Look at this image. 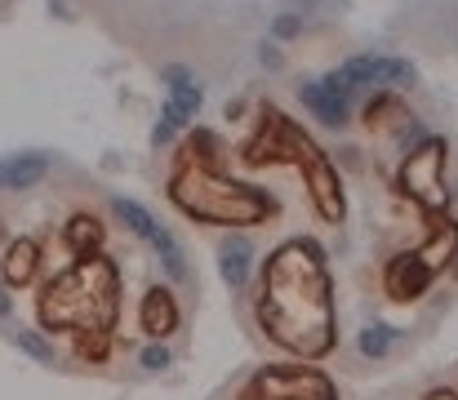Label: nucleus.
Segmentation results:
<instances>
[{
    "label": "nucleus",
    "mask_w": 458,
    "mask_h": 400,
    "mask_svg": "<svg viewBox=\"0 0 458 400\" xmlns=\"http://www.w3.org/2000/svg\"><path fill=\"white\" fill-rule=\"evenodd\" d=\"M259 316L267 334L299 352V356H325L334 343V316H329V280L320 254L294 241L267 263V289L259 302Z\"/></svg>",
    "instance_id": "1"
},
{
    "label": "nucleus",
    "mask_w": 458,
    "mask_h": 400,
    "mask_svg": "<svg viewBox=\"0 0 458 400\" xmlns=\"http://www.w3.org/2000/svg\"><path fill=\"white\" fill-rule=\"evenodd\" d=\"M112 311H116V276L107 263H94V259L76 271H63L45 289V302H40V320L49 329H67V325L103 329L112 325Z\"/></svg>",
    "instance_id": "2"
},
{
    "label": "nucleus",
    "mask_w": 458,
    "mask_h": 400,
    "mask_svg": "<svg viewBox=\"0 0 458 400\" xmlns=\"http://www.w3.org/2000/svg\"><path fill=\"white\" fill-rule=\"evenodd\" d=\"M169 196L205 223H259V218H267V196H259L223 174H209L200 165H187L182 174H174Z\"/></svg>",
    "instance_id": "3"
},
{
    "label": "nucleus",
    "mask_w": 458,
    "mask_h": 400,
    "mask_svg": "<svg viewBox=\"0 0 458 400\" xmlns=\"http://www.w3.org/2000/svg\"><path fill=\"white\" fill-rule=\"evenodd\" d=\"M441 160H445V147L432 138V142H423V147L405 160V169H401V187H405L419 205H428V209H445V205H450V191H445V183H441Z\"/></svg>",
    "instance_id": "4"
},
{
    "label": "nucleus",
    "mask_w": 458,
    "mask_h": 400,
    "mask_svg": "<svg viewBox=\"0 0 458 400\" xmlns=\"http://www.w3.org/2000/svg\"><path fill=\"white\" fill-rule=\"evenodd\" d=\"M259 396L263 400H334V387L320 374H307V370H267L259 379Z\"/></svg>",
    "instance_id": "5"
},
{
    "label": "nucleus",
    "mask_w": 458,
    "mask_h": 400,
    "mask_svg": "<svg viewBox=\"0 0 458 400\" xmlns=\"http://www.w3.org/2000/svg\"><path fill=\"white\" fill-rule=\"evenodd\" d=\"M169 85H174V89H169V103H165V121L156 125V142H169L174 133L196 116V107H200V89H196L182 72H174Z\"/></svg>",
    "instance_id": "6"
},
{
    "label": "nucleus",
    "mask_w": 458,
    "mask_h": 400,
    "mask_svg": "<svg viewBox=\"0 0 458 400\" xmlns=\"http://www.w3.org/2000/svg\"><path fill=\"white\" fill-rule=\"evenodd\" d=\"M303 169H307V183H311L316 205L325 209V218H329V223H338V218H343V191H338V178H334L329 160L311 147V151H307V160H303Z\"/></svg>",
    "instance_id": "7"
},
{
    "label": "nucleus",
    "mask_w": 458,
    "mask_h": 400,
    "mask_svg": "<svg viewBox=\"0 0 458 400\" xmlns=\"http://www.w3.org/2000/svg\"><path fill=\"white\" fill-rule=\"evenodd\" d=\"M116 214H121V218H125V223H130V227H134L143 241H152L156 254L165 259V267H169V271H182V259L174 254V241H169V232L156 223L143 205H134V200H116Z\"/></svg>",
    "instance_id": "8"
},
{
    "label": "nucleus",
    "mask_w": 458,
    "mask_h": 400,
    "mask_svg": "<svg viewBox=\"0 0 458 400\" xmlns=\"http://www.w3.org/2000/svg\"><path fill=\"white\" fill-rule=\"evenodd\" d=\"M428 280H432V271L423 267L419 254H405V259H396V263L387 267V294L401 298V302L419 298V294L428 289Z\"/></svg>",
    "instance_id": "9"
},
{
    "label": "nucleus",
    "mask_w": 458,
    "mask_h": 400,
    "mask_svg": "<svg viewBox=\"0 0 458 400\" xmlns=\"http://www.w3.org/2000/svg\"><path fill=\"white\" fill-rule=\"evenodd\" d=\"M303 98H307V107H311L325 125H343V121H347V103H352V94H343L329 76H325L320 85H307Z\"/></svg>",
    "instance_id": "10"
},
{
    "label": "nucleus",
    "mask_w": 458,
    "mask_h": 400,
    "mask_svg": "<svg viewBox=\"0 0 458 400\" xmlns=\"http://www.w3.org/2000/svg\"><path fill=\"white\" fill-rule=\"evenodd\" d=\"M174 325H178L174 298H169L165 289H152V294L143 298V329H148L152 338H165V334H174Z\"/></svg>",
    "instance_id": "11"
},
{
    "label": "nucleus",
    "mask_w": 458,
    "mask_h": 400,
    "mask_svg": "<svg viewBox=\"0 0 458 400\" xmlns=\"http://www.w3.org/2000/svg\"><path fill=\"white\" fill-rule=\"evenodd\" d=\"M40 169H45V156H36V151L9 156V160H0V187H31L40 178Z\"/></svg>",
    "instance_id": "12"
},
{
    "label": "nucleus",
    "mask_w": 458,
    "mask_h": 400,
    "mask_svg": "<svg viewBox=\"0 0 458 400\" xmlns=\"http://www.w3.org/2000/svg\"><path fill=\"white\" fill-rule=\"evenodd\" d=\"M36 263H40V250H36L31 241H18V245L9 250V259H4V280H9V285H27V280L36 276Z\"/></svg>",
    "instance_id": "13"
},
{
    "label": "nucleus",
    "mask_w": 458,
    "mask_h": 400,
    "mask_svg": "<svg viewBox=\"0 0 458 400\" xmlns=\"http://www.w3.org/2000/svg\"><path fill=\"white\" fill-rule=\"evenodd\" d=\"M223 276H227V285H245L250 280V267H254V250L245 245V241H227L223 245Z\"/></svg>",
    "instance_id": "14"
},
{
    "label": "nucleus",
    "mask_w": 458,
    "mask_h": 400,
    "mask_svg": "<svg viewBox=\"0 0 458 400\" xmlns=\"http://www.w3.org/2000/svg\"><path fill=\"white\" fill-rule=\"evenodd\" d=\"M98 236H103V232H98V223H94V218H72V223H67V241H72L81 254H94Z\"/></svg>",
    "instance_id": "15"
},
{
    "label": "nucleus",
    "mask_w": 458,
    "mask_h": 400,
    "mask_svg": "<svg viewBox=\"0 0 458 400\" xmlns=\"http://www.w3.org/2000/svg\"><path fill=\"white\" fill-rule=\"evenodd\" d=\"M387 347H392V329H383V325L365 329V338H360V352H365V356H383Z\"/></svg>",
    "instance_id": "16"
},
{
    "label": "nucleus",
    "mask_w": 458,
    "mask_h": 400,
    "mask_svg": "<svg viewBox=\"0 0 458 400\" xmlns=\"http://www.w3.org/2000/svg\"><path fill=\"white\" fill-rule=\"evenodd\" d=\"M143 365H148V370H165V365H169L165 347H148V352H143Z\"/></svg>",
    "instance_id": "17"
},
{
    "label": "nucleus",
    "mask_w": 458,
    "mask_h": 400,
    "mask_svg": "<svg viewBox=\"0 0 458 400\" xmlns=\"http://www.w3.org/2000/svg\"><path fill=\"white\" fill-rule=\"evenodd\" d=\"M18 343H22V347H27V352H31V356H40V361H49V347H45V343H40V338H31V334H22V338H18Z\"/></svg>",
    "instance_id": "18"
},
{
    "label": "nucleus",
    "mask_w": 458,
    "mask_h": 400,
    "mask_svg": "<svg viewBox=\"0 0 458 400\" xmlns=\"http://www.w3.org/2000/svg\"><path fill=\"white\" fill-rule=\"evenodd\" d=\"M428 400H458V392H450V387H441V392H432Z\"/></svg>",
    "instance_id": "19"
},
{
    "label": "nucleus",
    "mask_w": 458,
    "mask_h": 400,
    "mask_svg": "<svg viewBox=\"0 0 458 400\" xmlns=\"http://www.w3.org/2000/svg\"><path fill=\"white\" fill-rule=\"evenodd\" d=\"M0 316H9V298L4 294H0Z\"/></svg>",
    "instance_id": "20"
}]
</instances>
